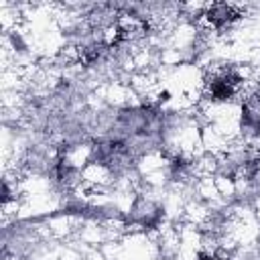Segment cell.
Returning a JSON list of instances; mask_svg holds the SVG:
<instances>
[{
    "instance_id": "2",
    "label": "cell",
    "mask_w": 260,
    "mask_h": 260,
    "mask_svg": "<svg viewBox=\"0 0 260 260\" xmlns=\"http://www.w3.org/2000/svg\"><path fill=\"white\" fill-rule=\"evenodd\" d=\"M236 83H238V77L236 75H225L221 79H215L213 85H211V95L215 100H228L234 93V85Z\"/></svg>"
},
{
    "instance_id": "1",
    "label": "cell",
    "mask_w": 260,
    "mask_h": 260,
    "mask_svg": "<svg viewBox=\"0 0 260 260\" xmlns=\"http://www.w3.org/2000/svg\"><path fill=\"white\" fill-rule=\"evenodd\" d=\"M236 16H238V12H236L232 6H228V4H213V6L209 8V12H207V18H209L215 26H221V24L234 20Z\"/></svg>"
},
{
    "instance_id": "3",
    "label": "cell",
    "mask_w": 260,
    "mask_h": 260,
    "mask_svg": "<svg viewBox=\"0 0 260 260\" xmlns=\"http://www.w3.org/2000/svg\"><path fill=\"white\" fill-rule=\"evenodd\" d=\"M201 260H215V258H209V256H201Z\"/></svg>"
}]
</instances>
